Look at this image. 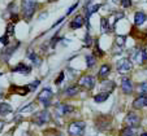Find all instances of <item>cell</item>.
Returning a JSON list of instances; mask_svg holds the SVG:
<instances>
[{
  "instance_id": "obj_1",
  "label": "cell",
  "mask_w": 147,
  "mask_h": 136,
  "mask_svg": "<svg viewBox=\"0 0 147 136\" xmlns=\"http://www.w3.org/2000/svg\"><path fill=\"white\" fill-rule=\"evenodd\" d=\"M36 4L38 1L36 0H22V13H24V17H25L26 21L31 19L33 14L35 13L36 11Z\"/></svg>"
},
{
  "instance_id": "obj_2",
  "label": "cell",
  "mask_w": 147,
  "mask_h": 136,
  "mask_svg": "<svg viewBox=\"0 0 147 136\" xmlns=\"http://www.w3.org/2000/svg\"><path fill=\"white\" fill-rule=\"evenodd\" d=\"M86 131V125L82 121H76L68 126V133L69 136H83Z\"/></svg>"
},
{
  "instance_id": "obj_3",
  "label": "cell",
  "mask_w": 147,
  "mask_h": 136,
  "mask_svg": "<svg viewBox=\"0 0 147 136\" xmlns=\"http://www.w3.org/2000/svg\"><path fill=\"white\" fill-rule=\"evenodd\" d=\"M130 55H131V60L136 61L137 64H139V65L144 64L147 60V52H146V49H143V48H137V49L131 51Z\"/></svg>"
},
{
  "instance_id": "obj_4",
  "label": "cell",
  "mask_w": 147,
  "mask_h": 136,
  "mask_svg": "<svg viewBox=\"0 0 147 136\" xmlns=\"http://www.w3.org/2000/svg\"><path fill=\"white\" fill-rule=\"evenodd\" d=\"M50 121H51V114H50L48 110H42V111L36 113L35 115L33 117V122L38 126L45 125V123L50 122Z\"/></svg>"
},
{
  "instance_id": "obj_5",
  "label": "cell",
  "mask_w": 147,
  "mask_h": 136,
  "mask_svg": "<svg viewBox=\"0 0 147 136\" xmlns=\"http://www.w3.org/2000/svg\"><path fill=\"white\" fill-rule=\"evenodd\" d=\"M116 69L119 73H121V74H125V73L130 71L131 69H133V62L129 60V58H121V60H119L116 64Z\"/></svg>"
},
{
  "instance_id": "obj_6",
  "label": "cell",
  "mask_w": 147,
  "mask_h": 136,
  "mask_svg": "<svg viewBox=\"0 0 147 136\" xmlns=\"http://www.w3.org/2000/svg\"><path fill=\"white\" fill-rule=\"evenodd\" d=\"M52 96H53V93H52V91H51L50 88H43L38 95V101L39 103H42L46 108H47V106L50 105V103H51Z\"/></svg>"
},
{
  "instance_id": "obj_7",
  "label": "cell",
  "mask_w": 147,
  "mask_h": 136,
  "mask_svg": "<svg viewBox=\"0 0 147 136\" xmlns=\"http://www.w3.org/2000/svg\"><path fill=\"white\" fill-rule=\"evenodd\" d=\"M78 84L86 89H92L95 87V79L92 75H83V77L80 78Z\"/></svg>"
},
{
  "instance_id": "obj_8",
  "label": "cell",
  "mask_w": 147,
  "mask_h": 136,
  "mask_svg": "<svg viewBox=\"0 0 147 136\" xmlns=\"http://www.w3.org/2000/svg\"><path fill=\"white\" fill-rule=\"evenodd\" d=\"M73 111V106L70 105H67V104H57L55 108V113L57 115H67V114L72 113Z\"/></svg>"
},
{
  "instance_id": "obj_9",
  "label": "cell",
  "mask_w": 147,
  "mask_h": 136,
  "mask_svg": "<svg viewBox=\"0 0 147 136\" xmlns=\"http://www.w3.org/2000/svg\"><path fill=\"white\" fill-rule=\"evenodd\" d=\"M139 122H141V119L136 113H129L125 118V123L128 125V127H137L139 125Z\"/></svg>"
},
{
  "instance_id": "obj_10",
  "label": "cell",
  "mask_w": 147,
  "mask_h": 136,
  "mask_svg": "<svg viewBox=\"0 0 147 136\" xmlns=\"http://www.w3.org/2000/svg\"><path fill=\"white\" fill-rule=\"evenodd\" d=\"M20 44H21V43L17 42L16 44L13 45V47H11V45H7V48L4 49V52H3V57H1V58L4 60V61H5V62H7V61H9V58L12 57V55H13L14 51H16L17 48L20 47Z\"/></svg>"
},
{
  "instance_id": "obj_11",
  "label": "cell",
  "mask_w": 147,
  "mask_h": 136,
  "mask_svg": "<svg viewBox=\"0 0 147 136\" xmlns=\"http://www.w3.org/2000/svg\"><path fill=\"white\" fill-rule=\"evenodd\" d=\"M26 57L29 58L31 61V64L33 65H35V66H40V64H42V60H40V57H39L38 55H36L35 52H34L33 49H28V53H26Z\"/></svg>"
},
{
  "instance_id": "obj_12",
  "label": "cell",
  "mask_w": 147,
  "mask_h": 136,
  "mask_svg": "<svg viewBox=\"0 0 147 136\" xmlns=\"http://www.w3.org/2000/svg\"><path fill=\"white\" fill-rule=\"evenodd\" d=\"M121 89L124 93H131L133 92V83H131L130 79H128V78H122L121 81Z\"/></svg>"
},
{
  "instance_id": "obj_13",
  "label": "cell",
  "mask_w": 147,
  "mask_h": 136,
  "mask_svg": "<svg viewBox=\"0 0 147 136\" xmlns=\"http://www.w3.org/2000/svg\"><path fill=\"white\" fill-rule=\"evenodd\" d=\"M13 73H20V74H29L31 71V66L29 65H25V64H18L12 69Z\"/></svg>"
},
{
  "instance_id": "obj_14",
  "label": "cell",
  "mask_w": 147,
  "mask_h": 136,
  "mask_svg": "<svg viewBox=\"0 0 147 136\" xmlns=\"http://www.w3.org/2000/svg\"><path fill=\"white\" fill-rule=\"evenodd\" d=\"M83 17L81 16V14H78V16H76L74 18L72 19V22H70V29H73V30H77V29H81L83 25Z\"/></svg>"
},
{
  "instance_id": "obj_15",
  "label": "cell",
  "mask_w": 147,
  "mask_h": 136,
  "mask_svg": "<svg viewBox=\"0 0 147 136\" xmlns=\"http://www.w3.org/2000/svg\"><path fill=\"white\" fill-rule=\"evenodd\" d=\"M146 101H147V95H141V96L137 97L136 100L133 101V108L134 109L143 108V106H146Z\"/></svg>"
},
{
  "instance_id": "obj_16",
  "label": "cell",
  "mask_w": 147,
  "mask_h": 136,
  "mask_svg": "<svg viewBox=\"0 0 147 136\" xmlns=\"http://www.w3.org/2000/svg\"><path fill=\"white\" fill-rule=\"evenodd\" d=\"M146 19H147V16L144 12H137V13L134 14V23H136V26L143 25V23L146 22Z\"/></svg>"
},
{
  "instance_id": "obj_17",
  "label": "cell",
  "mask_w": 147,
  "mask_h": 136,
  "mask_svg": "<svg viewBox=\"0 0 147 136\" xmlns=\"http://www.w3.org/2000/svg\"><path fill=\"white\" fill-rule=\"evenodd\" d=\"M100 30L103 34H107L112 30V26L109 25L108 18H106V17H102V19H100Z\"/></svg>"
},
{
  "instance_id": "obj_18",
  "label": "cell",
  "mask_w": 147,
  "mask_h": 136,
  "mask_svg": "<svg viewBox=\"0 0 147 136\" xmlns=\"http://www.w3.org/2000/svg\"><path fill=\"white\" fill-rule=\"evenodd\" d=\"M78 93H80V87H77V86H70L64 91V95L67 97H73Z\"/></svg>"
},
{
  "instance_id": "obj_19",
  "label": "cell",
  "mask_w": 147,
  "mask_h": 136,
  "mask_svg": "<svg viewBox=\"0 0 147 136\" xmlns=\"http://www.w3.org/2000/svg\"><path fill=\"white\" fill-rule=\"evenodd\" d=\"M109 71H111V66L109 65H102V67L99 69V78L100 79H106L108 77Z\"/></svg>"
},
{
  "instance_id": "obj_20",
  "label": "cell",
  "mask_w": 147,
  "mask_h": 136,
  "mask_svg": "<svg viewBox=\"0 0 147 136\" xmlns=\"http://www.w3.org/2000/svg\"><path fill=\"white\" fill-rule=\"evenodd\" d=\"M8 113H12V106L7 103H0V115H5Z\"/></svg>"
},
{
  "instance_id": "obj_21",
  "label": "cell",
  "mask_w": 147,
  "mask_h": 136,
  "mask_svg": "<svg viewBox=\"0 0 147 136\" xmlns=\"http://www.w3.org/2000/svg\"><path fill=\"white\" fill-rule=\"evenodd\" d=\"M108 97H109V93L103 92V93H99V95H96V96H94V101L95 103H104V101L108 100Z\"/></svg>"
},
{
  "instance_id": "obj_22",
  "label": "cell",
  "mask_w": 147,
  "mask_h": 136,
  "mask_svg": "<svg viewBox=\"0 0 147 136\" xmlns=\"http://www.w3.org/2000/svg\"><path fill=\"white\" fill-rule=\"evenodd\" d=\"M125 42H126V36L125 35H117L116 36V47L117 48H120V49H121V48H124V45H125Z\"/></svg>"
},
{
  "instance_id": "obj_23",
  "label": "cell",
  "mask_w": 147,
  "mask_h": 136,
  "mask_svg": "<svg viewBox=\"0 0 147 136\" xmlns=\"http://www.w3.org/2000/svg\"><path fill=\"white\" fill-rule=\"evenodd\" d=\"M136 127H126L121 131V136H136Z\"/></svg>"
},
{
  "instance_id": "obj_24",
  "label": "cell",
  "mask_w": 147,
  "mask_h": 136,
  "mask_svg": "<svg viewBox=\"0 0 147 136\" xmlns=\"http://www.w3.org/2000/svg\"><path fill=\"white\" fill-rule=\"evenodd\" d=\"M34 109H35V104L30 103V104H28V105L24 106L22 109H20V113H30V111H33Z\"/></svg>"
},
{
  "instance_id": "obj_25",
  "label": "cell",
  "mask_w": 147,
  "mask_h": 136,
  "mask_svg": "<svg viewBox=\"0 0 147 136\" xmlns=\"http://www.w3.org/2000/svg\"><path fill=\"white\" fill-rule=\"evenodd\" d=\"M95 62H96V60H95V56H94V55H89V56H86V64H87V67H94Z\"/></svg>"
},
{
  "instance_id": "obj_26",
  "label": "cell",
  "mask_w": 147,
  "mask_h": 136,
  "mask_svg": "<svg viewBox=\"0 0 147 136\" xmlns=\"http://www.w3.org/2000/svg\"><path fill=\"white\" fill-rule=\"evenodd\" d=\"M94 56H98V57H103L104 56V52L99 48V44H98V40H95V45H94Z\"/></svg>"
},
{
  "instance_id": "obj_27",
  "label": "cell",
  "mask_w": 147,
  "mask_h": 136,
  "mask_svg": "<svg viewBox=\"0 0 147 136\" xmlns=\"http://www.w3.org/2000/svg\"><path fill=\"white\" fill-rule=\"evenodd\" d=\"M139 92L143 95H147V82H143V83L139 84Z\"/></svg>"
},
{
  "instance_id": "obj_28",
  "label": "cell",
  "mask_w": 147,
  "mask_h": 136,
  "mask_svg": "<svg viewBox=\"0 0 147 136\" xmlns=\"http://www.w3.org/2000/svg\"><path fill=\"white\" fill-rule=\"evenodd\" d=\"M91 45H92V39H91V36H90L89 34H86V38H85V47L90 48Z\"/></svg>"
},
{
  "instance_id": "obj_29",
  "label": "cell",
  "mask_w": 147,
  "mask_h": 136,
  "mask_svg": "<svg viewBox=\"0 0 147 136\" xmlns=\"http://www.w3.org/2000/svg\"><path fill=\"white\" fill-rule=\"evenodd\" d=\"M13 33H14V25L13 23H9L8 26H7V34L5 35H13Z\"/></svg>"
},
{
  "instance_id": "obj_30",
  "label": "cell",
  "mask_w": 147,
  "mask_h": 136,
  "mask_svg": "<svg viewBox=\"0 0 147 136\" xmlns=\"http://www.w3.org/2000/svg\"><path fill=\"white\" fill-rule=\"evenodd\" d=\"M120 4H121L124 8H130L131 7V0H120Z\"/></svg>"
},
{
  "instance_id": "obj_31",
  "label": "cell",
  "mask_w": 147,
  "mask_h": 136,
  "mask_svg": "<svg viewBox=\"0 0 147 136\" xmlns=\"http://www.w3.org/2000/svg\"><path fill=\"white\" fill-rule=\"evenodd\" d=\"M0 43H3L4 45H8V44H9V38H8V35L1 36V38H0Z\"/></svg>"
},
{
  "instance_id": "obj_32",
  "label": "cell",
  "mask_w": 147,
  "mask_h": 136,
  "mask_svg": "<svg viewBox=\"0 0 147 136\" xmlns=\"http://www.w3.org/2000/svg\"><path fill=\"white\" fill-rule=\"evenodd\" d=\"M40 84V81H35L34 83H31V84H29V87H30V91H34V89L36 88V87Z\"/></svg>"
},
{
  "instance_id": "obj_33",
  "label": "cell",
  "mask_w": 147,
  "mask_h": 136,
  "mask_svg": "<svg viewBox=\"0 0 147 136\" xmlns=\"http://www.w3.org/2000/svg\"><path fill=\"white\" fill-rule=\"evenodd\" d=\"M77 7H78V3H74V4H73V5L67 11V16H69L70 13H73V12H74V9L77 8Z\"/></svg>"
},
{
  "instance_id": "obj_34",
  "label": "cell",
  "mask_w": 147,
  "mask_h": 136,
  "mask_svg": "<svg viewBox=\"0 0 147 136\" xmlns=\"http://www.w3.org/2000/svg\"><path fill=\"white\" fill-rule=\"evenodd\" d=\"M63 79H64V73L61 71L60 74H59V78H57V79H56V81H55V83H56V84L61 83V82H63Z\"/></svg>"
},
{
  "instance_id": "obj_35",
  "label": "cell",
  "mask_w": 147,
  "mask_h": 136,
  "mask_svg": "<svg viewBox=\"0 0 147 136\" xmlns=\"http://www.w3.org/2000/svg\"><path fill=\"white\" fill-rule=\"evenodd\" d=\"M3 127H4V122H3V121H0V132H1Z\"/></svg>"
},
{
  "instance_id": "obj_36",
  "label": "cell",
  "mask_w": 147,
  "mask_h": 136,
  "mask_svg": "<svg viewBox=\"0 0 147 136\" xmlns=\"http://www.w3.org/2000/svg\"><path fill=\"white\" fill-rule=\"evenodd\" d=\"M141 136H147V132H143V133H142Z\"/></svg>"
},
{
  "instance_id": "obj_37",
  "label": "cell",
  "mask_w": 147,
  "mask_h": 136,
  "mask_svg": "<svg viewBox=\"0 0 147 136\" xmlns=\"http://www.w3.org/2000/svg\"><path fill=\"white\" fill-rule=\"evenodd\" d=\"M48 1H55V0H48Z\"/></svg>"
},
{
  "instance_id": "obj_38",
  "label": "cell",
  "mask_w": 147,
  "mask_h": 136,
  "mask_svg": "<svg viewBox=\"0 0 147 136\" xmlns=\"http://www.w3.org/2000/svg\"><path fill=\"white\" fill-rule=\"evenodd\" d=\"M146 106H147V101H146Z\"/></svg>"
},
{
  "instance_id": "obj_39",
  "label": "cell",
  "mask_w": 147,
  "mask_h": 136,
  "mask_svg": "<svg viewBox=\"0 0 147 136\" xmlns=\"http://www.w3.org/2000/svg\"><path fill=\"white\" fill-rule=\"evenodd\" d=\"M0 96H1V92H0Z\"/></svg>"
}]
</instances>
